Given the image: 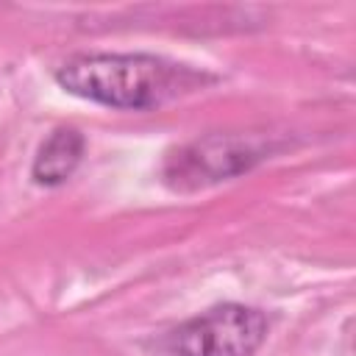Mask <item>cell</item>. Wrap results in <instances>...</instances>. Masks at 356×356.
<instances>
[{
    "mask_svg": "<svg viewBox=\"0 0 356 356\" xmlns=\"http://www.w3.org/2000/svg\"><path fill=\"white\" fill-rule=\"evenodd\" d=\"M270 153V142L245 134H209L195 139L164 161V184L175 192H195L248 172Z\"/></svg>",
    "mask_w": 356,
    "mask_h": 356,
    "instance_id": "cell-2",
    "label": "cell"
},
{
    "mask_svg": "<svg viewBox=\"0 0 356 356\" xmlns=\"http://www.w3.org/2000/svg\"><path fill=\"white\" fill-rule=\"evenodd\" d=\"M83 147H86V142H83V134L81 131H75V128H58V131H53L42 142V147H39V153L33 159V167H31L33 181L42 184V186H58V184H64L78 170L81 156H83Z\"/></svg>",
    "mask_w": 356,
    "mask_h": 356,
    "instance_id": "cell-4",
    "label": "cell"
},
{
    "mask_svg": "<svg viewBox=\"0 0 356 356\" xmlns=\"http://www.w3.org/2000/svg\"><path fill=\"white\" fill-rule=\"evenodd\" d=\"M267 339V317L242 303H220L170 334L175 356H253Z\"/></svg>",
    "mask_w": 356,
    "mask_h": 356,
    "instance_id": "cell-3",
    "label": "cell"
},
{
    "mask_svg": "<svg viewBox=\"0 0 356 356\" xmlns=\"http://www.w3.org/2000/svg\"><path fill=\"white\" fill-rule=\"evenodd\" d=\"M211 75L147 53H89L64 61L56 83L111 108H156L209 83Z\"/></svg>",
    "mask_w": 356,
    "mask_h": 356,
    "instance_id": "cell-1",
    "label": "cell"
}]
</instances>
